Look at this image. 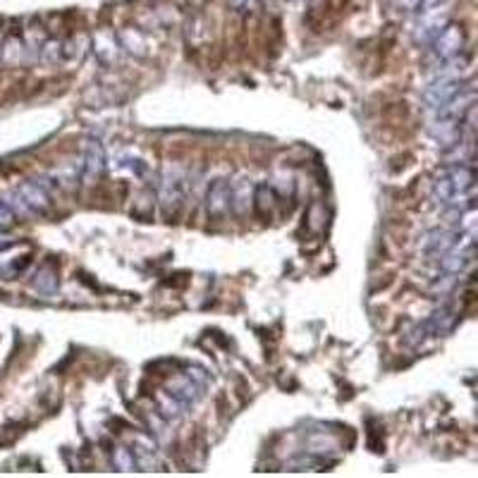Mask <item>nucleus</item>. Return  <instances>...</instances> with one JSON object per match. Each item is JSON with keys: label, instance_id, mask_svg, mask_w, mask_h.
<instances>
[{"label": "nucleus", "instance_id": "1", "mask_svg": "<svg viewBox=\"0 0 478 478\" xmlns=\"http://www.w3.org/2000/svg\"><path fill=\"white\" fill-rule=\"evenodd\" d=\"M187 194H190V180H187L185 170L177 168H168L161 175V185H158V201H161V211L163 218L168 223H177V218L182 216V209L187 204Z\"/></svg>", "mask_w": 478, "mask_h": 478}, {"label": "nucleus", "instance_id": "2", "mask_svg": "<svg viewBox=\"0 0 478 478\" xmlns=\"http://www.w3.org/2000/svg\"><path fill=\"white\" fill-rule=\"evenodd\" d=\"M457 325V313L450 309V306H440L438 311H433L429 318L424 320V323H419L416 328L409 332L407 342L409 344H421L426 342V339H438V337H445L448 332L455 330Z\"/></svg>", "mask_w": 478, "mask_h": 478}, {"label": "nucleus", "instance_id": "3", "mask_svg": "<svg viewBox=\"0 0 478 478\" xmlns=\"http://www.w3.org/2000/svg\"><path fill=\"white\" fill-rule=\"evenodd\" d=\"M464 29L459 27V24H452L448 22L443 29L436 34V39H433L429 46H431V58L438 62V67L443 65V62H450L462 55L464 50Z\"/></svg>", "mask_w": 478, "mask_h": 478}, {"label": "nucleus", "instance_id": "4", "mask_svg": "<svg viewBox=\"0 0 478 478\" xmlns=\"http://www.w3.org/2000/svg\"><path fill=\"white\" fill-rule=\"evenodd\" d=\"M53 190L55 185L50 180H29V182H22L15 192L20 194V199L24 201L29 216H43V213H48L50 206H53Z\"/></svg>", "mask_w": 478, "mask_h": 478}, {"label": "nucleus", "instance_id": "5", "mask_svg": "<svg viewBox=\"0 0 478 478\" xmlns=\"http://www.w3.org/2000/svg\"><path fill=\"white\" fill-rule=\"evenodd\" d=\"M467 84H469V81H462V79L452 77V74H438V77L433 79L429 86H426V91H424V105L431 112L433 110H440L445 103H450V100L455 98L457 93L462 91Z\"/></svg>", "mask_w": 478, "mask_h": 478}, {"label": "nucleus", "instance_id": "6", "mask_svg": "<svg viewBox=\"0 0 478 478\" xmlns=\"http://www.w3.org/2000/svg\"><path fill=\"white\" fill-rule=\"evenodd\" d=\"M204 390H206V378L199 375V368H190V373L177 375V378L170 380V395L180 402L185 409L197 407L204 400Z\"/></svg>", "mask_w": 478, "mask_h": 478}, {"label": "nucleus", "instance_id": "7", "mask_svg": "<svg viewBox=\"0 0 478 478\" xmlns=\"http://www.w3.org/2000/svg\"><path fill=\"white\" fill-rule=\"evenodd\" d=\"M232 209H235V187L230 185V180H216L209 187V197H206L209 220L228 218Z\"/></svg>", "mask_w": 478, "mask_h": 478}, {"label": "nucleus", "instance_id": "8", "mask_svg": "<svg viewBox=\"0 0 478 478\" xmlns=\"http://www.w3.org/2000/svg\"><path fill=\"white\" fill-rule=\"evenodd\" d=\"M464 232L462 230H429L421 235V242H419V249L424 251L426 256H431V259H438V256H443L445 251H450L455 244L462 239ZM469 235V232H467Z\"/></svg>", "mask_w": 478, "mask_h": 478}, {"label": "nucleus", "instance_id": "9", "mask_svg": "<svg viewBox=\"0 0 478 478\" xmlns=\"http://www.w3.org/2000/svg\"><path fill=\"white\" fill-rule=\"evenodd\" d=\"M81 163V182L84 185H93L105 170V151L100 146L98 139H86L84 144V158Z\"/></svg>", "mask_w": 478, "mask_h": 478}, {"label": "nucleus", "instance_id": "10", "mask_svg": "<svg viewBox=\"0 0 478 478\" xmlns=\"http://www.w3.org/2000/svg\"><path fill=\"white\" fill-rule=\"evenodd\" d=\"M445 24H448V8L436 10V12H426V15H416V27H414V31H412L414 43H419V46H429Z\"/></svg>", "mask_w": 478, "mask_h": 478}, {"label": "nucleus", "instance_id": "11", "mask_svg": "<svg viewBox=\"0 0 478 478\" xmlns=\"http://www.w3.org/2000/svg\"><path fill=\"white\" fill-rule=\"evenodd\" d=\"M93 50H96L98 60L105 62V65H115L122 58V48H119V41L115 39L112 31H100L93 39Z\"/></svg>", "mask_w": 478, "mask_h": 478}, {"label": "nucleus", "instance_id": "12", "mask_svg": "<svg viewBox=\"0 0 478 478\" xmlns=\"http://www.w3.org/2000/svg\"><path fill=\"white\" fill-rule=\"evenodd\" d=\"M132 459H134V469L141 471H153L158 459H156V445L148 438H136L132 445Z\"/></svg>", "mask_w": 478, "mask_h": 478}, {"label": "nucleus", "instance_id": "13", "mask_svg": "<svg viewBox=\"0 0 478 478\" xmlns=\"http://www.w3.org/2000/svg\"><path fill=\"white\" fill-rule=\"evenodd\" d=\"M275 204H278V194H275L273 187H270V185H259V187H256V192H254V209H256V213H259L261 220H270Z\"/></svg>", "mask_w": 478, "mask_h": 478}, {"label": "nucleus", "instance_id": "14", "mask_svg": "<svg viewBox=\"0 0 478 478\" xmlns=\"http://www.w3.org/2000/svg\"><path fill=\"white\" fill-rule=\"evenodd\" d=\"M31 285L39 294H46V297H53L55 292H58V273H55L50 266H41L39 270L34 273V280H31Z\"/></svg>", "mask_w": 478, "mask_h": 478}, {"label": "nucleus", "instance_id": "15", "mask_svg": "<svg viewBox=\"0 0 478 478\" xmlns=\"http://www.w3.org/2000/svg\"><path fill=\"white\" fill-rule=\"evenodd\" d=\"M86 48H89L86 36H74V39H70V41H62L60 62H79L86 55Z\"/></svg>", "mask_w": 478, "mask_h": 478}, {"label": "nucleus", "instance_id": "16", "mask_svg": "<svg viewBox=\"0 0 478 478\" xmlns=\"http://www.w3.org/2000/svg\"><path fill=\"white\" fill-rule=\"evenodd\" d=\"M158 404H161V414H163V419H165L168 424H170V421H175V424H177V421H180L182 416H185V412H187V409L182 407L180 402L175 400L170 392L161 395V397H158Z\"/></svg>", "mask_w": 478, "mask_h": 478}, {"label": "nucleus", "instance_id": "17", "mask_svg": "<svg viewBox=\"0 0 478 478\" xmlns=\"http://www.w3.org/2000/svg\"><path fill=\"white\" fill-rule=\"evenodd\" d=\"M119 46H124L127 50H132V53H136V55H144L146 53V43H144V36L139 34L136 29H122L119 31Z\"/></svg>", "mask_w": 478, "mask_h": 478}, {"label": "nucleus", "instance_id": "18", "mask_svg": "<svg viewBox=\"0 0 478 478\" xmlns=\"http://www.w3.org/2000/svg\"><path fill=\"white\" fill-rule=\"evenodd\" d=\"M112 464L119 471H132L134 469V459H132V452L127 448H115L112 450Z\"/></svg>", "mask_w": 478, "mask_h": 478}, {"label": "nucleus", "instance_id": "19", "mask_svg": "<svg viewBox=\"0 0 478 478\" xmlns=\"http://www.w3.org/2000/svg\"><path fill=\"white\" fill-rule=\"evenodd\" d=\"M12 223H15V213L10 211V206L5 201H0V230L10 228Z\"/></svg>", "mask_w": 478, "mask_h": 478}, {"label": "nucleus", "instance_id": "20", "mask_svg": "<svg viewBox=\"0 0 478 478\" xmlns=\"http://www.w3.org/2000/svg\"><path fill=\"white\" fill-rule=\"evenodd\" d=\"M235 10H242V12H251L256 10V5H259V0H228Z\"/></svg>", "mask_w": 478, "mask_h": 478}, {"label": "nucleus", "instance_id": "21", "mask_svg": "<svg viewBox=\"0 0 478 478\" xmlns=\"http://www.w3.org/2000/svg\"><path fill=\"white\" fill-rule=\"evenodd\" d=\"M397 3L400 12H416V8L421 5V0H395Z\"/></svg>", "mask_w": 478, "mask_h": 478}, {"label": "nucleus", "instance_id": "22", "mask_svg": "<svg viewBox=\"0 0 478 478\" xmlns=\"http://www.w3.org/2000/svg\"><path fill=\"white\" fill-rule=\"evenodd\" d=\"M385 3H392V0H385Z\"/></svg>", "mask_w": 478, "mask_h": 478}]
</instances>
